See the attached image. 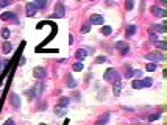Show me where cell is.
Segmentation results:
<instances>
[{
	"mask_svg": "<svg viewBox=\"0 0 167 125\" xmlns=\"http://www.w3.org/2000/svg\"><path fill=\"white\" fill-rule=\"evenodd\" d=\"M147 59L150 61H155V63H159V61H164V55L159 52H153V53H148L147 55Z\"/></svg>",
	"mask_w": 167,
	"mask_h": 125,
	"instance_id": "3957f363",
	"label": "cell"
},
{
	"mask_svg": "<svg viewBox=\"0 0 167 125\" xmlns=\"http://www.w3.org/2000/svg\"><path fill=\"white\" fill-rule=\"evenodd\" d=\"M87 50H85V48H81V50H78V52H77L75 53V56H77V59H78V61L81 63V59H85L86 56H87Z\"/></svg>",
	"mask_w": 167,
	"mask_h": 125,
	"instance_id": "30bf717a",
	"label": "cell"
},
{
	"mask_svg": "<svg viewBox=\"0 0 167 125\" xmlns=\"http://www.w3.org/2000/svg\"><path fill=\"white\" fill-rule=\"evenodd\" d=\"M0 17H2L3 22H5V20H14V22H19V19L16 17L14 13H2V14H0Z\"/></svg>",
	"mask_w": 167,
	"mask_h": 125,
	"instance_id": "5b68a950",
	"label": "cell"
},
{
	"mask_svg": "<svg viewBox=\"0 0 167 125\" xmlns=\"http://www.w3.org/2000/svg\"><path fill=\"white\" fill-rule=\"evenodd\" d=\"M67 86H69V88H75V86H77V83H75V80L72 78L70 75H67Z\"/></svg>",
	"mask_w": 167,
	"mask_h": 125,
	"instance_id": "7402d4cb",
	"label": "cell"
},
{
	"mask_svg": "<svg viewBox=\"0 0 167 125\" xmlns=\"http://www.w3.org/2000/svg\"><path fill=\"white\" fill-rule=\"evenodd\" d=\"M11 2H8V0H2V2H0V7H7V5H9Z\"/></svg>",
	"mask_w": 167,
	"mask_h": 125,
	"instance_id": "836d02e7",
	"label": "cell"
},
{
	"mask_svg": "<svg viewBox=\"0 0 167 125\" xmlns=\"http://www.w3.org/2000/svg\"><path fill=\"white\" fill-rule=\"evenodd\" d=\"M124 72H125V77H127V78L133 77V69L128 66V64H127V66H124Z\"/></svg>",
	"mask_w": 167,
	"mask_h": 125,
	"instance_id": "ac0fdd59",
	"label": "cell"
},
{
	"mask_svg": "<svg viewBox=\"0 0 167 125\" xmlns=\"http://www.w3.org/2000/svg\"><path fill=\"white\" fill-rule=\"evenodd\" d=\"M91 22L94 24V25H102L103 24V17L100 14H92L91 16Z\"/></svg>",
	"mask_w": 167,
	"mask_h": 125,
	"instance_id": "52a82bcc",
	"label": "cell"
},
{
	"mask_svg": "<svg viewBox=\"0 0 167 125\" xmlns=\"http://www.w3.org/2000/svg\"><path fill=\"white\" fill-rule=\"evenodd\" d=\"M46 5H47L46 0H38V2H33V7H35L36 9H38V8H44Z\"/></svg>",
	"mask_w": 167,
	"mask_h": 125,
	"instance_id": "e0dca14e",
	"label": "cell"
},
{
	"mask_svg": "<svg viewBox=\"0 0 167 125\" xmlns=\"http://www.w3.org/2000/svg\"><path fill=\"white\" fill-rule=\"evenodd\" d=\"M52 17H64V5L63 3L55 5V14H52Z\"/></svg>",
	"mask_w": 167,
	"mask_h": 125,
	"instance_id": "277c9868",
	"label": "cell"
},
{
	"mask_svg": "<svg viewBox=\"0 0 167 125\" xmlns=\"http://www.w3.org/2000/svg\"><path fill=\"white\" fill-rule=\"evenodd\" d=\"M150 39H152L153 42H156V41H158V38H156V35H153V33H150Z\"/></svg>",
	"mask_w": 167,
	"mask_h": 125,
	"instance_id": "e575fe53",
	"label": "cell"
},
{
	"mask_svg": "<svg viewBox=\"0 0 167 125\" xmlns=\"http://www.w3.org/2000/svg\"><path fill=\"white\" fill-rule=\"evenodd\" d=\"M42 92H44V85L42 83H38L35 86V95H41Z\"/></svg>",
	"mask_w": 167,
	"mask_h": 125,
	"instance_id": "5bb4252c",
	"label": "cell"
},
{
	"mask_svg": "<svg viewBox=\"0 0 167 125\" xmlns=\"http://www.w3.org/2000/svg\"><path fill=\"white\" fill-rule=\"evenodd\" d=\"M141 81H142V88H150L152 86V78H144Z\"/></svg>",
	"mask_w": 167,
	"mask_h": 125,
	"instance_id": "44dd1931",
	"label": "cell"
},
{
	"mask_svg": "<svg viewBox=\"0 0 167 125\" xmlns=\"http://www.w3.org/2000/svg\"><path fill=\"white\" fill-rule=\"evenodd\" d=\"M155 46L159 47L161 50H166V48H167V44H166V42H161V41H156V42H155Z\"/></svg>",
	"mask_w": 167,
	"mask_h": 125,
	"instance_id": "cb8c5ba5",
	"label": "cell"
},
{
	"mask_svg": "<svg viewBox=\"0 0 167 125\" xmlns=\"http://www.w3.org/2000/svg\"><path fill=\"white\" fill-rule=\"evenodd\" d=\"M72 69L77 70V72H80V70H83V64L81 63H75L74 66H72Z\"/></svg>",
	"mask_w": 167,
	"mask_h": 125,
	"instance_id": "d4e9b609",
	"label": "cell"
},
{
	"mask_svg": "<svg viewBox=\"0 0 167 125\" xmlns=\"http://www.w3.org/2000/svg\"><path fill=\"white\" fill-rule=\"evenodd\" d=\"M113 92H114V95H120V92H122V83H120V81L114 83V89H113Z\"/></svg>",
	"mask_w": 167,
	"mask_h": 125,
	"instance_id": "7c38bea8",
	"label": "cell"
},
{
	"mask_svg": "<svg viewBox=\"0 0 167 125\" xmlns=\"http://www.w3.org/2000/svg\"><path fill=\"white\" fill-rule=\"evenodd\" d=\"M108 59H106V56H98V58H95V63L97 64H102V63H106Z\"/></svg>",
	"mask_w": 167,
	"mask_h": 125,
	"instance_id": "83f0119b",
	"label": "cell"
},
{
	"mask_svg": "<svg viewBox=\"0 0 167 125\" xmlns=\"http://www.w3.org/2000/svg\"><path fill=\"white\" fill-rule=\"evenodd\" d=\"M133 7H134V3H133V2H131V0H128V2L125 3V8H127V9H131Z\"/></svg>",
	"mask_w": 167,
	"mask_h": 125,
	"instance_id": "1f68e13d",
	"label": "cell"
},
{
	"mask_svg": "<svg viewBox=\"0 0 167 125\" xmlns=\"http://www.w3.org/2000/svg\"><path fill=\"white\" fill-rule=\"evenodd\" d=\"M131 86H133L134 89H142V81H141V80H133Z\"/></svg>",
	"mask_w": 167,
	"mask_h": 125,
	"instance_id": "ffe728a7",
	"label": "cell"
},
{
	"mask_svg": "<svg viewBox=\"0 0 167 125\" xmlns=\"http://www.w3.org/2000/svg\"><path fill=\"white\" fill-rule=\"evenodd\" d=\"M142 75V72L141 70H133V77H136V78H139Z\"/></svg>",
	"mask_w": 167,
	"mask_h": 125,
	"instance_id": "d6a6232c",
	"label": "cell"
},
{
	"mask_svg": "<svg viewBox=\"0 0 167 125\" xmlns=\"http://www.w3.org/2000/svg\"><path fill=\"white\" fill-rule=\"evenodd\" d=\"M2 50H3L5 53H9L11 50H13V47H11V44H9L8 41H5L3 44H2Z\"/></svg>",
	"mask_w": 167,
	"mask_h": 125,
	"instance_id": "9a60e30c",
	"label": "cell"
},
{
	"mask_svg": "<svg viewBox=\"0 0 167 125\" xmlns=\"http://www.w3.org/2000/svg\"><path fill=\"white\" fill-rule=\"evenodd\" d=\"M2 36L5 38V39H7V38H9V30H8V28H3V30H2Z\"/></svg>",
	"mask_w": 167,
	"mask_h": 125,
	"instance_id": "4dcf8cb0",
	"label": "cell"
},
{
	"mask_svg": "<svg viewBox=\"0 0 167 125\" xmlns=\"http://www.w3.org/2000/svg\"><path fill=\"white\" fill-rule=\"evenodd\" d=\"M89 30H91V24H85V25H83V28H81L83 33H87Z\"/></svg>",
	"mask_w": 167,
	"mask_h": 125,
	"instance_id": "f1b7e54d",
	"label": "cell"
},
{
	"mask_svg": "<svg viewBox=\"0 0 167 125\" xmlns=\"http://www.w3.org/2000/svg\"><path fill=\"white\" fill-rule=\"evenodd\" d=\"M102 33H103L105 36H109V35H111V27H103V28H102Z\"/></svg>",
	"mask_w": 167,
	"mask_h": 125,
	"instance_id": "4316f807",
	"label": "cell"
},
{
	"mask_svg": "<svg viewBox=\"0 0 167 125\" xmlns=\"http://www.w3.org/2000/svg\"><path fill=\"white\" fill-rule=\"evenodd\" d=\"M11 102H13V105H14L16 108H19V106H20V99H19V95L11 94Z\"/></svg>",
	"mask_w": 167,
	"mask_h": 125,
	"instance_id": "4fadbf2b",
	"label": "cell"
},
{
	"mask_svg": "<svg viewBox=\"0 0 167 125\" xmlns=\"http://www.w3.org/2000/svg\"><path fill=\"white\" fill-rule=\"evenodd\" d=\"M152 13H153L155 16H158V17H166V16H167V13L164 11V9H161V8H158V7H153V8H152Z\"/></svg>",
	"mask_w": 167,
	"mask_h": 125,
	"instance_id": "ba28073f",
	"label": "cell"
},
{
	"mask_svg": "<svg viewBox=\"0 0 167 125\" xmlns=\"http://www.w3.org/2000/svg\"><path fill=\"white\" fill-rule=\"evenodd\" d=\"M69 102H70V99L69 97H61L59 99V102H58V106H61V108H66L69 105Z\"/></svg>",
	"mask_w": 167,
	"mask_h": 125,
	"instance_id": "8fae6325",
	"label": "cell"
},
{
	"mask_svg": "<svg viewBox=\"0 0 167 125\" xmlns=\"http://www.w3.org/2000/svg\"><path fill=\"white\" fill-rule=\"evenodd\" d=\"M159 117H161V116H159V114H152V116H150V117H148V121H150V122H153V121H158V119H159Z\"/></svg>",
	"mask_w": 167,
	"mask_h": 125,
	"instance_id": "f546056e",
	"label": "cell"
},
{
	"mask_svg": "<svg viewBox=\"0 0 167 125\" xmlns=\"http://www.w3.org/2000/svg\"><path fill=\"white\" fill-rule=\"evenodd\" d=\"M136 33V27L134 25H128L127 27V36H131V35H134Z\"/></svg>",
	"mask_w": 167,
	"mask_h": 125,
	"instance_id": "d6986e66",
	"label": "cell"
},
{
	"mask_svg": "<svg viewBox=\"0 0 167 125\" xmlns=\"http://www.w3.org/2000/svg\"><path fill=\"white\" fill-rule=\"evenodd\" d=\"M116 48H117L122 55H125V53H128V50H130V46H128L125 41H117L116 42Z\"/></svg>",
	"mask_w": 167,
	"mask_h": 125,
	"instance_id": "7a4b0ae2",
	"label": "cell"
},
{
	"mask_svg": "<svg viewBox=\"0 0 167 125\" xmlns=\"http://www.w3.org/2000/svg\"><path fill=\"white\" fill-rule=\"evenodd\" d=\"M3 125H14V121H13V119H8V121L5 122Z\"/></svg>",
	"mask_w": 167,
	"mask_h": 125,
	"instance_id": "d590c367",
	"label": "cell"
},
{
	"mask_svg": "<svg viewBox=\"0 0 167 125\" xmlns=\"http://www.w3.org/2000/svg\"><path fill=\"white\" fill-rule=\"evenodd\" d=\"M105 80L109 81V83H117L120 81V77H119V72L113 67H109L106 72H105Z\"/></svg>",
	"mask_w": 167,
	"mask_h": 125,
	"instance_id": "6da1fadb",
	"label": "cell"
},
{
	"mask_svg": "<svg viewBox=\"0 0 167 125\" xmlns=\"http://www.w3.org/2000/svg\"><path fill=\"white\" fill-rule=\"evenodd\" d=\"M145 69L148 70V72H153V70H156V64H153V63H148Z\"/></svg>",
	"mask_w": 167,
	"mask_h": 125,
	"instance_id": "484cf974",
	"label": "cell"
},
{
	"mask_svg": "<svg viewBox=\"0 0 167 125\" xmlns=\"http://www.w3.org/2000/svg\"><path fill=\"white\" fill-rule=\"evenodd\" d=\"M55 114H56L58 117H63L66 114V108H61V106H56L55 108Z\"/></svg>",
	"mask_w": 167,
	"mask_h": 125,
	"instance_id": "2e32d148",
	"label": "cell"
},
{
	"mask_svg": "<svg viewBox=\"0 0 167 125\" xmlns=\"http://www.w3.org/2000/svg\"><path fill=\"white\" fill-rule=\"evenodd\" d=\"M0 67H2V61H0Z\"/></svg>",
	"mask_w": 167,
	"mask_h": 125,
	"instance_id": "74e56055",
	"label": "cell"
},
{
	"mask_svg": "<svg viewBox=\"0 0 167 125\" xmlns=\"http://www.w3.org/2000/svg\"><path fill=\"white\" fill-rule=\"evenodd\" d=\"M33 75H35V77L36 78H44V77H46V69H44V67H35V69H33Z\"/></svg>",
	"mask_w": 167,
	"mask_h": 125,
	"instance_id": "8992f818",
	"label": "cell"
},
{
	"mask_svg": "<svg viewBox=\"0 0 167 125\" xmlns=\"http://www.w3.org/2000/svg\"><path fill=\"white\" fill-rule=\"evenodd\" d=\"M41 125H46V124H41Z\"/></svg>",
	"mask_w": 167,
	"mask_h": 125,
	"instance_id": "f35d334b",
	"label": "cell"
},
{
	"mask_svg": "<svg viewBox=\"0 0 167 125\" xmlns=\"http://www.w3.org/2000/svg\"><path fill=\"white\" fill-rule=\"evenodd\" d=\"M25 9H27V16H30V17H33V16L36 14V8L33 7V3H27Z\"/></svg>",
	"mask_w": 167,
	"mask_h": 125,
	"instance_id": "9c48e42d",
	"label": "cell"
},
{
	"mask_svg": "<svg viewBox=\"0 0 167 125\" xmlns=\"http://www.w3.org/2000/svg\"><path fill=\"white\" fill-rule=\"evenodd\" d=\"M155 30H156V31H159V33H166V31H167V28H166V27L164 25H155Z\"/></svg>",
	"mask_w": 167,
	"mask_h": 125,
	"instance_id": "603a6c76",
	"label": "cell"
},
{
	"mask_svg": "<svg viewBox=\"0 0 167 125\" xmlns=\"http://www.w3.org/2000/svg\"><path fill=\"white\" fill-rule=\"evenodd\" d=\"M95 125H105V124H102V122H97Z\"/></svg>",
	"mask_w": 167,
	"mask_h": 125,
	"instance_id": "8d00e7d4",
	"label": "cell"
}]
</instances>
